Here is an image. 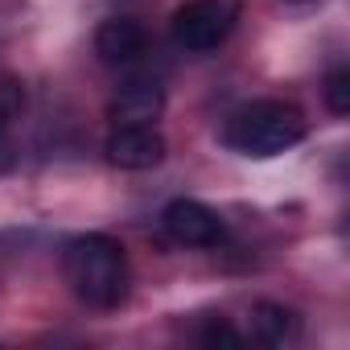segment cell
<instances>
[{"mask_svg": "<svg viewBox=\"0 0 350 350\" xmlns=\"http://www.w3.org/2000/svg\"><path fill=\"white\" fill-rule=\"evenodd\" d=\"M62 276L70 293L91 309H120L132 293V264L120 239L111 235H75L62 247Z\"/></svg>", "mask_w": 350, "mask_h": 350, "instance_id": "cell-1", "label": "cell"}, {"mask_svg": "<svg viewBox=\"0 0 350 350\" xmlns=\"http://www.w3.org/2000/svg\"><path fill=\"white\" fill-rule=\"evenodd\" d=\"M305 140V116L284 99H256L227 116L223 144L239 157H280Z\"/></svg>", "mask_w": 350, "mask_h": 350, "instance_id": "cell-2", "label": "cell"}, {"mask_svg": "<svg viewBox=\"0 0 350 350\" xmlns=\"http://www.w3.org/2000/svg\"><path fill=\"white\" fill-rule=\"evenodd\" d=\"M243 17V0H190L173 13L169 33L186 54H211L219 50Z\"/></svg>", "mask_w": 350, "mask_h": 350, "instance_id": "cell-3", "label": "cell"}, {"mask_svg": "<svg viewBox=\"0 0 350 350\" xmlns=\"http://www.w3.org/2000/svg\"><path fill=\"white\" fill-rule=\"evenodd\" d=\"M161 231L178 247H219L227 239V223L198 198H173L161 211Z\"/></svg>", "mask_w": 350, "mask_h": 350, "instance_id": "cell-4", "label": "cell"}, {"mask_svg": "<svg viewBox=\"0 0 350 350\" xmlns=\"http://www.w3.org/2000/svg\"><path fill=\"white\" fill-rule=\"evenodd\" d=\"M95 54L111 70H136L148 58V29L136 17H107L95 29Z\"/></svg>", "mask_w": 350, "mask_h": 350, "instance_id": "cell-5", "label": "cell"}, {"mask_svg": "<svg viewBox=\"0 0 350 350\" xmlns=\"http://www.w3.org/2000/svg\"><path fill=\"white\" fill-rule=\"evenodd\" d=\"M107 161L120 165V169H157L165 161V136L152 128V124H116L107 132V144H103Z\"/></svg>", "mask_w": 350, "mask_h": 350, "instance_id": "cell-6", "label": "cell"}, {"mask_svg": "<svg viewBox=\"0 0 350 350\" xmlns=\"http://www.w3.org/2000/svg\"><path fill=\"white\" fill-rule=\"evenodd\" d=\"M161 111H165V91L152 79H132L111 99V120L116 124H152Z\"/></svg>", "mask_w": 350, "mask_h": 350, "instance_id": "cell-7", "label": "cell"}, {"mask_svg": "<svg viewBox=\"0 0 350 350\" xmlns=\"http://www.w3.org/2000/svg\"><path fill=\"white\" fill-rule=\"evenodd\" d=\"M25 111V83L13 75H0V173H9L17 165V140L13 124Z\"/></svg>", "mask_w": 350, "mask_h": 350, "instance_id": "cell-8", "label": "cell"}, {"mask_svg": "<svg viewBox=\"0 0 350 350\" xmlns=\"http://www.w3.org/2000/svg\"><path fill=\"white\" fill-rule=\"evenodd\" d=\"M252 338L264 342V346H293L301 338V317L284 305L264 301V305L252 309Z\"/></svg>", "mask_w": 350, "mask_h": 350, "instance_id": "cell-9", "label": "cell"}, {"mask_svg": "<svg viewBox=\"0 0 350 350\" xmlns=\"http://www.w3.org/2000/svg\"><path fill=\"white\" fill-rule=\"evenodd\" d=\"M325 107H329L334 116H346V111H350V70H346V66H338V70L325 79Z\"/></svg>", "mask_w": 350, "mask_h": 350, "instance_id": "cell-10", "label": "cell"}, {"mask_svg": "<svg viewBox=\"0 0 350 350\" xmlns=\"http://www.w3.org/2000/svg\"><path fill=\"white\" fill-rule=\"evenodd\" d=\"M194 338H198L202 346H219V342H227V346H239V342H243V334H239V329H231V325H227V321H219V317H215L211 325H202Z\"/></svg>", "mask_w": 350, "mask_h": 350, "instance_id": "cell-11", "label": "cell"}]
</instances>
